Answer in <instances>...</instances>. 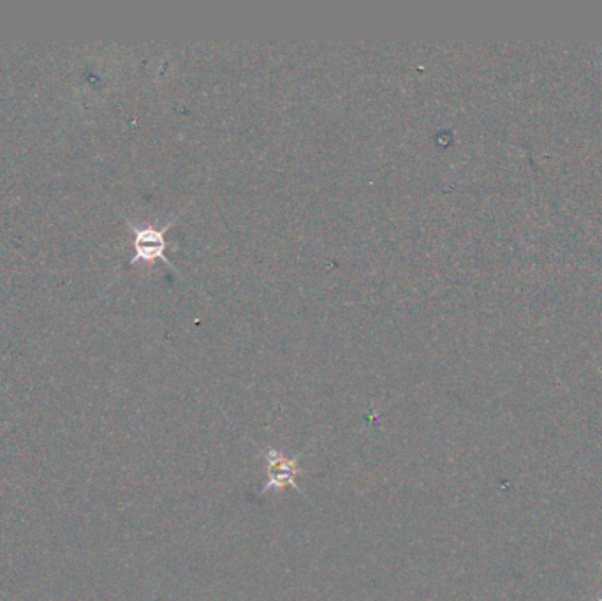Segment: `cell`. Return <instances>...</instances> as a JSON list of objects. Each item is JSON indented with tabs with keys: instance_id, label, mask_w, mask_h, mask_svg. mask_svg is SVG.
<instances>
[{
	"instance_id": "cell-1",
	"label": "cell",
	"mask_w": 602,
	"mask_h": 601,
	"mask_svg": "<svg viewBox=\"0 0 602 601\" xmlns=\"http://www.w3.org/2000/svg\"><path fill=\"white\" fill-rule=\"evenodd\" d=\"M175 223V219H171L166 226L162 228H155V226H136L131 224V231L134 233L133 247L134 256L131 263H138V261H154L162 260L168 263L169 267H173V263L168 260L166 256V249H168V242H166V231L169 230V226Z\"/></svg>"
}]
</instances>
